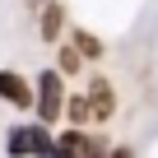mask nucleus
<instances>
[{
  "label": "nucleus",
  "instance_id": "obj_1",
  "mask_svg": "<svg viewBox=\"0 0 158 158\" xmlns=\"http://www.w3.org/2000/svg\"><path fill=\"white\" fill-rule=\"evenodd\" d=\"M5 149H10V158H56V139H51V130L37 121V126H10V139H5Z\"/></svg>",
  "mask_w": 158,
  "mask_h": 158
},
{
  "label": "nucleus",
  "instance_id": "obj_2",
  "mask_svg": "<svg viewBox=\"0 0 158 158\" xmlns=\"http://www.w3.org/2000/svg\"><path fill=\"white\" fill-rule=\"evenodd\" d=\"M65 79L56 74V70H42L37 74V89H33V107H37V121L42 126H51L60 112H65Z\"/></svg>",
  "mask_w": 158,
  "mask_h": 158
},
{
  "label": "nucleus",
  "instance_id": "obj_3",
  "mask_svg": "<svg viewBox=\"0 0 158 158\" xmlns=\"http://www.w3.org/2000/svg\"><path fill=\"white\" fill-rule=\"evenodd\" d=\"M56 158H107V149H102V139L89 135L84 126H70V130L56 139Z\"/></svg>",
  "mask_w": 158,
  "mask_h": 158
},
{
  "label": "nucleus",
  "instance_id": "obj_4",
  "mask_svg": "<svg viewBox=\"0 0 158 158\" xmlns=\"http://www.w3.org/2000/svg\"><path fill=\"white\" fill-rule=\"evenodd\" d=\"M0 102L10 107H33V84L19 70H0Z\"/></svg>",
  "mask_w": 158,
  "mask_h": 158
},
{
  "label": "nucleus",
  "instance_id": "obj_5",
  "mask_svg": "<svg viewBox=\"0 0 158 158\" xmlns=\"http://www.w3.org/2000/svg\"><path fill=\"white\" fill-rule=\"evenodd\" d=\"M89 107H93V121H107L116 112V98H112V84H107V79H93V84H89Z\"/></svg>",
  "mask_w": 158,
  "mask_h": 158
},
{
  "label": "nucleus",
  "instance_id": "obj_6",
  "mask_svg": "<svg viewBox=\"0 0 158 158\" xmlns=\"http://www.w3.org/2000/svg\"><path fill=\"white\" fill-rule=\"evenodd\" d=\"M65 28V10H60V0H47V10H42V42H56Z\"/></svg>",
  "mask_w": 158,
  "mask_h": 158
},
{
  "label": "nucleus",
  "instance_id": "obj_7",
  "mask_svg": "<svg viewBox=\"0 0 158 158\" xmlns=\"http://www.w3.org/2000/svg\"><path fill=\"white\" fill-rule=\"evenodd\" d=\"M65 116H70L74 126H84V121L93 116V107H89V93H84V98H70V102H65Z\"/></svg>",
  "mask_w": 158,
  "mask_h": 158
},
{
  "label": "nucleus",
  "instance_id": "obj_8",
  "mask_svg": "<svg viewBox=\"0 0 158 158\" xmlns=\"http://www.w3.org/2000/svg\"><path fill=\"white\" fill-rule=\"evenodd\" d=\"M74 47H79V56H102V42L93 33H74Z\"/></svg>",
  "mask_w": 158,
  "mask_h": 158
},
{
  "label": "nucleus",
  "instance_id": "obj_9",
  "mask_svg": "<svg viewBox=\"0 0 158 158\" xmlns=\"http://www.w3.org/2000/svg\"><path fill=\"white\" fill-rule=\"evenodd\" d=\"M79 65H84V56H79V47H60V74H74Z\"/></svg>",
  "mask_w": 158,
  "mask_h": 158
},
{
  "label": "nucleus",
  "instance_id": "obj_10",
  "mask_svg": "<svg viewBox=\"0 0 158 158\" xmlns=\"http://www.w3.org/2000/svg\"><path fill=\"white\" fill-rule=\"evenodd\" d=\"M107 158H135V153H130V149H126V144H121V149H112V153H107Z\"/></svg>",
  "mask_w": 158,
  "mask_h": 158
},
{
  "label": "nucleus",
  "instance_id": "obj_11",
  "mask_svg": "<svg viewBox=\"0 0 158 158\" xmlns=\"http://www.w3.org/2000/svg\"><path fill=\"white\" fill-rule=\"evenodd\" d=\"M42 5H47V0H42Z\"/></svg>",
  "mask_w": 158,
  "mask_h": 158
}]
</instances>
